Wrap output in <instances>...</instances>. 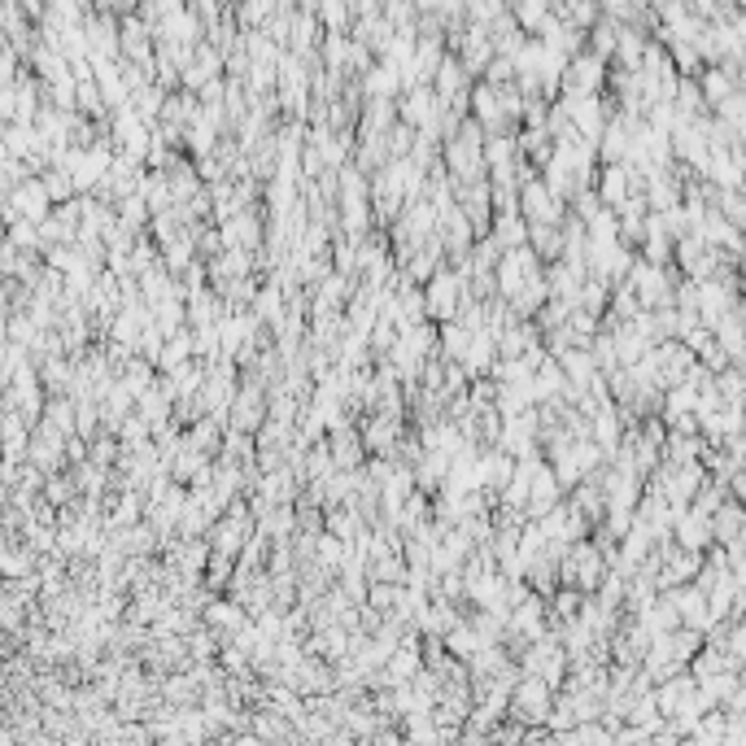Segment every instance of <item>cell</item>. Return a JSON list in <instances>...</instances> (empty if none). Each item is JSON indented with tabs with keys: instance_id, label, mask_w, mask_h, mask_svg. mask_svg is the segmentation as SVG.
Returning a JSON list of instances; mask_svg holds the SVG:
<instances>
[{
	"instance_id": "obj_1",
	"label": "cell",
	"mask_w": 746,
	"mask_h": 746,
	"mask_svg": "<svg viewBox=\"0 0 746 746\" xmlns=\"http://www.w3.org/2000/svg\"><path fill=\"white\" fill-rule=\"evenodd\" d=\"M511 716L524 729L550 725V716H555V685H546L541 677H520V685L511 694Z\"/></svg>"
},
{
	"instance_id": "obj_2",
	"label": "cell",
	"mask_w": 746,
	"mask_h": 746,
	"mask_svg": "<svg viewBox=\"0 0 746 746\" xmlns=\"http://www.w3.org/2000/svg\"><path fill=\"white\" fill-rule=\"evenodd\" d=\"M424 297H428V315H432V319L454 323V315H459V306L467 302V284H463V275H454L450 267H441V271L428 280Z\"/></svg>"
},
{
	"instance_id": "obj_3",
	"label": "cell",
	"mask_w": 746,
	"mask_h": 746,
	"mask_svg": "<svg viewBox=\"0 0 746 746\" xmlns=\"http://www.w3.org/2000/svg\"><path fill=\"white\" fill-rule=\"evenodd\" d=\"M563 201L550 192V184L541 175H533L528 184L520 188V214L528 219V227H537V223H546V227H559V219H563Z\"/></svg>"
},
{
	"instance_id": "obj_4",
	"label": "cell",
	"mask_w": 746,
	"mask_h": 746,
	"mask_svg": "<svg viewBox=\"0 0 746 746\" xmlns=\"http://www.w3.org/2000/svg\"><path fill=\"white\" fill-rule=\"evenodd\" d=\"M472 110H476V123L498 131L502 123H507V105H502V88H493V83H476L472 88Z\"/></svg>"
},
{
	"instance_id": "obj_5",
	"label": "cell",
	"mask_w": 746,
	"mask_h": 746,
	"mask_svg": "<svg viewBox=\"0 0 746 746\" xmlns=\"http://www.w3.org/2000/svg\"><path fill=\"white\" fill-rule=\"evenodd\" d=\"M219 236H223V245L227 249H258L262 245V223H258V214H236V219H227L219 227Z\"/></svg>"
},
{
	"instance_id": "obj_6",
	"label": "cell",
	"mask_w": 746,
	"mask_h": 746,
	"mask_svg": "<svg viewBox=\"0 0 746 746\" xmlns=\"http://www.w3.org/2000/svg\"><path fill=\"white\" fill-rule=\"evenodd\" d=\"M232 411H236V428H258L262 419H271L267 411H262V384L249 380L245 393L232 397Z\"/></svg>"
},
{
	"instance_id": "obj_7",
	"label": "cell",
	"mask_w": 746,
	"mask_h": 746,
	"mask_svg": "<svg viewBox=\"0 0 746 746\" xmlns=\"http://www.w3.org/2000/svg\"><path fill=\"white\" fill-rule=\"evenodd\" d=\"M363 88H367L371 101H389V96L402 88V70H397L393 62L371 66V70H363Z\"/></svg>"
},
{
	"instance_id": "obj_8",
	"label": "cell",
	"mask_w": 746,
	"mask_h": 746,
	"mask_svg": "<svg viewBox=\"0 0 746 746\" xmlns=\"http://www.w3.org/2000/svg\"><path fill=\"white\" fill-rule=\"evenodd\" d=\"M192 345H197V341H192L188 332L171 336V341L162 345V354H158V367H162V371H171V376H175L179 367H188V354H192Z\"/></svg>"
},
{
	"instance_id": "obj_9",
	"label": "cell",
	"mask_w": 746,
	"mask_h": 746,
	"mask_svg": "<svg viewBox=\"0 0 746 746\" xmlns=\"http://www.w3.org/2000/svg\"><path fill=\"white\" fill-rule=\"evenodd\" d=\"M598 197L603 201H629V171L624 166H607L603 171V179H598Z\"/></svg>"
},
{
	"instance_id": "obj_10",
	"label": "cell",
	"mask_w": 746,
	"mask_h": 746,
	"mask_svg": "<svg viewBox=\"0 0 746 746\" xmlns=\"http://www.w3.org/2000/svg\"><path fill=\"white\" fill-rule=\"evenodd\" d=\"M393 437H397V419L393 415H376V419H371V428H367V450H389V445H393Z\"/></svg>"
},
{
	"instance_id": "obj_11",
	"label": "cell",
	"mask_w": 746,
	"mask_h": 746,
	"mask_svg": "<svg viewBox=\"0 0 746 746\" xmlns=\"http://www.w3.org/2000/svg\"><path fill=\"white\" fill-rule=\"evenodd\" d=\"M511 18L520 22L524 31H528V27H546V22H550V9H546V5H520V9H511Z\"/></svg>"
},
{
	"instance_id": "obj_12",
	"label": "cell",
	"mask_w": 746,
	"mask_h": 746,
	"mask_svg": "<svg viewBox=\"0 0 746 746\" xmlns=\"http://www.w3.org/2000/svg\"><path fill=\"white\" fill-rule=\"evenodd\" d=\"M703 537H707V520H703V515H685V520H681V541H685V546H699Z\"/></svg>"
}]
</instances>
